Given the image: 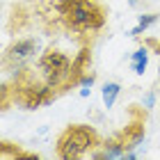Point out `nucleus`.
Masks as SVG:
<instances>
[{
	"instance_id": "6e6552de",
	"label": "nucleus",
	"mask_w": 160,
	"mask_h": 160,
	"mask_svg": "<svg viewBox=\"0 0 160 160\" xmlns=\"http://www.w3.org/2000/svg\"><path fill=\"white\" fill-rule=\"evenodd\" d=\"M156 21H158V14H147V16H140V23H137V28H133V30H130V34H133V37L142 34L149 25H153Z\"/></svg>"
},
{
	"instance_id": "1a4fd4ad",
	"label": "nucleus",
	"mask_w": 160,
	"mask_h": 160,
	"mask_svg": "<svg viewBox=\"0 0 160 160\" xmlns=\"http://www.w3.org/2000/svg\"><path fill=\"white\" fill-rule=\"evenodd\" d=\"M153 105V94H147V98H144V108H151Z\"/></svg>"
},
{
	"instance_id": "39448f33",
	"label": "nucleus",
	"mask_w": 160,
	"mask_h": 160,
	"mask_svg": "<svg viewBox=\"0 0 160 160\" xmlns=\"http://www.w3.org/2000/svg\"><path fill=\"white\" fill-rule=\"evenodd\" d=\"M37 50V39H25V41H16L14 46L7 50L5 55V62H25L28 57H32V53Z\"/></svg>"
},
{
	"instance_id": "9d476101",
	"label": "nucleus",
	"mask_w": 160,
	"mask_h": 160,
	"mask_svg": "<svg viewBox=\"0 0 160 160\" xmlns=\"http://www.w3.org/2000/svg\"><path fill=\"white\" fill-rule=\"evenodd\" d=\"M128 2H130V5H137V2H140V0H128Z\"/></svg>"
},
{
	"instance_id": "f03ea898",
	"label": "nucleus",
	"mask_w": 160,
	"mask_h": 160,
	"mask_svg": "<svg viewBox=\"0 0 160 160\" xmlns=\"http://www.w3.org/2000/svg\"><path fill=\"white\" fill-rule=\"evenodd\" d=\"M98 144V137H96V130L92 126H69L62 130V135L57 137V156L64 158V160H71V158H80L87 149L96 147Z\"/></svg>"
},
{
	"instance_id": "20e7f679",
	"label": "nucleus",
	"mask_w": 160,
	"mask_h": 160,
	"mask_svg": "<svg viewBox=\"0 0 160 160\" xmlns=\"http://www.w3.org/2000/svg\"><path fill=\"white\" fill-rule=\"evenodd\" d=\"M142 140H144V119H133L126 128H123V133L117 137L119 147H121L123 151L135 149Z\"/></svg>"
},
{
	"instance_id": "7ed1b4c3",
	"label": "nucleus",
	"mask_w": 160,
	"mask_h": 160,
	"mask_svg": "<svg viewBox=\"0 0 160 160\" xmlns=\"http://www.w3.org/2000/svg\"><path fill=\"white\" fill-rule=\"evenodd\" d=\"M39 69L43 76V82L55 87H67L69 78H71V60L60 50H46L39 60Z\"/></svg>"
},
{
	"instance_id": "f257e3e1",
	"label": "nucleus",
	"mask_w": 160,
	"mask_h": 160,
	"mask_svg": "<svg viewBox=\"0 0 160 160\" xmlns=\"http://www.w3.org/2000/svg\"><path fill=\"white\" fill-rule=\"evenodd\" d=\"M62 21L73 30H98L105 25V9L96 0H60L57 5Z\"/></svg>"
},
{
	"instance_id": "423d86ee",
	"label": "nucleus",
	"mask_w": 160,
	"mask_h": 160,
	"mask_svg": "<svg viewBox=\"0 0 160 160\" xmlns=\"http://www.w3.org/2000/svg\"><path fill=\"white\" fill-rule=\"evenodd\" d=\"M119 89H121V87L117 82H108L103 87V103H105V108L114 105V101H117V96H119Z\"/></svg>"
},
{
	"instance_id": "0eeeda50",
	"label": "nucleus",
	"mask_w": 160,
	"mask_h": 160,
	"mask_svg": "<svg viewBox=\"0 0 160 160\" xmlns=\"http://www.w3.org/2000/svg\"><path fill=\"white\" fill-rule=\"evenodd\" d=\"M147 64H149V50L147 48H140L133 55V69H135V73H144Z\"/></svg>"
}]
</instances>
